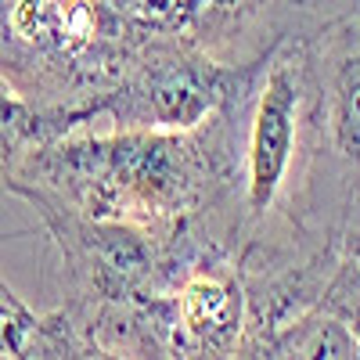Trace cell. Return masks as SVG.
Wrapping results in <instances>:
<instances>
[{
    "label": "cell",
    "mask_w": 360,
    "mask_h": 360,
    "mask_svg": "<svg viewBox=\"0 0 360 360\" xmlns=\"http://www.w3.org/2000/svg\"><path fill=\"white\" fill-rule=\"evenodd\" d=\"M242 94L191 130L112 127L94 134L79 127L29 159L11 195L33 191L76 213L137 224L155 234L195 231L202 242L227 252L224 220L234 184Z\"/></svg>",
    "instance_id": "1"
},
{
    "label": "cell",
    "mask_w": 360,
    "mask_h": 360,
    "mask_svg": "<svg viewBox=\"0 0 360 360\" xmlns=\"http://www.w3.org/2000/svg\"><path fill=\"white\" fill-rule=\"evenodd\" d=\"M259 58L224 62L191 37H162L98 101V119L119 130H191L249 86Z\"/></svg>",
    "instance_id": "2"
},
{
    "label": "cell",
    "mask_w": 360,
    "mask_h": 360,
    "mask_svg": "<svg viewBox=\"0 0 360 360\" xmlns=\"http://www.w3.org/2000/svg\"><path fill=\"white\" fill-rule=\"evenodd\" d=\"M249 292L227 252L195 256L162 299L166 356H245Z\"/></svg>",
    "instance_id": "3"
},
{
    "label": "cell",
    "mask_w": 360,
    "mask_h": 360,
    "mask_svg": "<svg viewBox=\"0 0 360 360\" xmlns=\"http://www.w3.org/2000/svg\"><path fill=\"white\" fill-rule=\"evenodd\" d=\"M324 144L360 191V8L310 37Z\"/></svg>",
    "instance_id": "4"
},
{
    "label": "cell",
    "mask_w": 360,
    "mask_h": 360,
    "mask_svg": "<svg viewBox=\"0 0 360 360\" xmlns=\"http://www.w3.org/2000/svg\"><path fill=\"white\" fill-rule=\"evenodd\" d=\"M90 123L94 115L86 108H47L0 79V195H11V184L25 162L44 152L51 141Z\"/></svg>",
    "instance_id": "5"
},
{
    "label": "cell",
    "mask_w": 360,
    "mask_h": 360,
    "mask_svg": "<svg viewBox=\"0 0 360 360\" xmlns=\"http://www.w3.org/2000/svg\"><path fill=\"white\" fill-rule=\"evenodd\" d=\"M256 356H360V342L328 307H310L299 317L274 328Z\"/></svg>",
    "instance_id": "6"
},
{
    "label": "cell",
    "mask_w": 360,
    "mask_h": 360,
    "mask_svg": "<svg viewBox=\"0 0 360 360\" xmlns=\"http://www.w3.org/2000/svg\"><path fill=\"white\" fill-rule=\"evenodd\" d=\"M0 356L58 360V328L51 310H33L4 278H0Z\"/></svg>",
    "instance_id": "7"
},
{
    "label": "cell",
    "mask_w": 360,
    "mask_h": 360,
    "mask_svg": "<svg viewBox=\"0 0 360 360\" xmlns=\"http://www.w3.org/2000/svg\"><path fill=\"white\" fill-rule=\"evenodd\" d=\"M321 307H328L335 317L346 321L353 339L360 342V245H346L332 278L321 292Z\"/></svg>",
    "instance_id": "8"
},
{
    "label": "cell",
    "mask_w": 360,
    "mask_h": 360,
    "mask_svg": "<svg viewBox=\"0 0 360 360\" xmlns=\"http://www.w3.org/2000/svg\"><path fill=\"white\" fill-rule=\"evenodd\" d=\"M346 245H360V217L353 220V227H349V234H346Z\"/></svg>",
    "instance_id": "9"
}]
</instances>
